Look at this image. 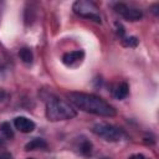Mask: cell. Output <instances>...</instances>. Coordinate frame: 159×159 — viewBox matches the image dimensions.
<instances>
[{"label":"cell","mask_w":159,"mask_h":159,"mask_svg":"<svg viewBox=\"0 0 159 159\" xmlns=\"http://www.w3.org/2000/svg\"><path fill=\"white\" fill-rule=\"evenodd\" d=\"M68 101L75 104L81 111L87 113H92L96 116L102 117H114L116 109L103 98L92 94V93H83V92H68L66 94Z\"/></svg>","instance_id":"6da1fadb"},{"label":"cell","mask_w":159,"mask_h":159,"mask_svg":"<svg viewBox=\"0 0 159 159\" xmlns=\"http://www.w3.org/2000/svg\"><path fill=\"white\" fill-rule=\"evenodd\" d=\"M77 116L76 109L66 101L52 97L46 103V117L51 122L66 120Z\"/></svg>","instance_id":"7a4b0ae2"},{"label":"cell","mask_w":159,"mask_h":159,"mask_svg":"<svg viewBox=\"0 0 159 159\" xmlns=\"http://www.w3.org/2000/svg\"><path fill=\"white\" fill-rule=\"evenodd\" d=\"M75 14L80 15L81 17L96 21V22H101V14H99V9L98 6L89 0H77L73 2L72 6Z\"/></svg>","instance_id":"3957f363"},{"label":"cell","mask_w":159,"mask_h":159,"mask_svg":"<svg viewBox=\"0 0 159 159\" xmlns=\"http://www.w3.org/2000/svg\"><path fill=\"white\" fill-rule=\"evenodd\" d=\"M92 132L96 135L103 138L107 142H118V140H120L122 138L125 137L124 132L120 128H118V127H116L113 124L103 123V122L94 124L92 127Z\"/></svg>","instance_id":"277c9868"},{"label":"cell","mask_w":159,"mask_h":159,"mask_svg":"<svg viewBox=\"0 0 159 159\" xmlns=\"http://www.w3.org/2000/svg\"><path fill=\"white\" fill-rule=\"evenodd\" d=\"M114 10L117 14H119L122 17H124L128 21H139L143 17V12L140 9L123 4V2H118L114 6Z\"/></svg>","instance_id":"5b68a950"},{"label":"cell","mask_w":159,"mask_h":159,"mask_svg":"<svg viewBox=\"0 0 159 159\" xmlns=\"http://www.w3.org/2000/svg\"><path fill=\"white\" fill-rule=\"evenodd\" d=\"M14 125L21 133H31L35 129V127H36L35 123L31 119H29L27 117H22V116L16 117L14 119Z\"/></svg>","instance_id":"8992f818"},{"label":"cell","mask_w":159,"mask_h":159,"mask_svg":"<svg viewBox=\"0 0 159 159\" xmlns=\"http://www.w3.org/2000/svg\"><path fill=\"white\" fill-rule=\"evenodd\" d=\"M84 56V52L82 50H76V51H70V52H66L63 56H62V62L66 65V66H73L75 63L77 62H81L82 58Z\"/></svg>","instance_id":"52a82bcc"},{"label":"cell","mask_w":159,"mask_h":159,"mask_svg":"<svg viewBox=\"0 0 159 159\" xmlns=\"http://www.w3.org/2000/svg\"><path fill=\"white\" fill-rule=\"evenodd\" d=\"M128 93H129V87H128V84H127L125 82H120V83L116 84V86L113 87V89H112V94H113L117 99H123V98H125V97L128 96Z\"/></svg>","instance_id":"ba28073f"},{"label":"cell","mask_w":159,"mask_h":159,"mask_svg":"<svg viewBox=\"0 0 159 159\" xmlns=\"http://www.w3.org/2000/svg\"><path fill=\"white\" fill-rule=\"evenodd\" d=\"M47 147V143L42 138H34L29 143H26L25 149L26 150H36V149H43Z\"/></svg>","instance_id":"9c48e42d"},{"label":"cell","mask_w":159,"mask_h":159,"mask_svg":"<svg viewBox=\"0 0 159 159\" xmlns=\"http://www.w3.org/2000/svg\"><path fill=\"white\" fill-rule=\"evenodd\" d=\"M78 149H80V153H81L82 155L88 157V155L92 154V143H91L89 140H87V139L83 138V139L81 140V143H80Z\"/></svg>","instance_id":"30bf717a"},{"label":"cell","mask_w":159,"mask_h":159,"mask_svg":"<svg viewBox=\"0 0 159 159\" xmlns=\"http://www.w3.org/2000/svg\"><path fill=\"white\" fill-rule=\"evenodd\" d=\"M19 56L20 58L22 60V62L25 63H31L32 60H34V55H32V51L27 47H22L20 51H19Z\"/></svg>","instance_id":"8fae6325"},{"label":"cell","mask_w":159,"mask_h":159,"mask_svg":"<svg viewBox=\"0 0 159 159\" xmlns=\"http://www.w3.org/2000/svg\"><path fill=\"white\" fill-rule=\"evenodd\" d=\"M0 130H1V133L5 135V138H7V139H10V138L14 137V130H12V128H11V125H10L9 122L1 123V124H0Z\"/></svg>","instance_id":"7c38bea8"},{"label":"cell","mask_w":159,"mask_h":159,"mask_svg":"<svg viewBox=\"0 0 159 159\" xmlns=\"http://www.w3.org/2000/svg\"><path fill=\"white\" fill-rule=\"evenodd\" d=\"M139 40L135 37V36H130V37H124L122 40V43L123 46H127V47H135L138 45Z\"/></svg>","instance_id":"4fadbf2b"},{"label":"cell","mask_w":159,"mask_h":159,"mask_svg":"<svg viewBox=\"0 0 159 159\" xmlns=\"http://www.w3.org/2000/svg\"><path fill=\"white\" fill-rule=\"evenodd\" d=\"M116 26H117V32H118L120 36H123V35H124V29H123V26H122L120 24H118V22L116 24Z\"/></svg>","instance_id":"5bb4252c"},{"label":"cell","mask_w":159,"mask_h":159,"mask_svg":"<svg viewBox=\"0 0 159 159\" xmlns=\"http://www.w3.org/2000/svg\"><path fill=\"white\" fill-rule=\"evenodd\" d=\"M0 159H12V155L10 153H2L0 155Z\"/></svg>","instance_id":"9a60e30c"},{"label":"cell","mask_w":159,"mask_h":159,"mask_svg":"<svg viewBox=\"0 0 159 159\" xmlns=\"http://www.w3.org/2000/svg\"><path fill=\"white\" fill-rule=\"evenodd\" d=\"M129 159H145V157L142 154H133L132 157H129Z\"/></svg>","instance_id":"2e32d148"},{"label":"cell","mask_w":159,"mask_h":159,"mask_svg":"<svg viewBox=\"0 0 159 159\" xmlns=\"http://www.w3.org/2000/svg\"><path fill=\"white\" fill-rule=\"evenodd\" d=\"M158 6H159L158 4H154V5H153V9H154V10H153V12H154L155 15H158V10H157V9H158Z\"/></svg>","instance_id":"e0dca14e"},{"label":"cell","mask_w":159,"mask_h":159,"mask_svg":"<svg viewBox=\"0 0 159 159\" xmlns=\"http://www.w3.org/2000/svg\"><path fill=\"white\" fill-rule=\"evenodd\" d=\"M29 159H34V158H29Z\"/></svg>","instance_id":"ac0fdd59"},{"label":"cell","mask_w":159,"mask_h":159,"mask_svg":"<svg viewBox=\"0 0 159 159\" xmlns=\"http://www.w3.org/2000/svg\"><path fill=\"white\" fill-rule=\"evenodd\" d=\"M104 159H108V158H104Z\"/></svg>","instance_id":"d6986e66"},{"label":"cell","mask_w":159,"mask_h":159,"mask_svg":"<svg viewBox=\"0 0 159 159\" xmlns=\"http://www.w3.org/2000/svg\"><path fill=\"white\" fill-rule=\"evenodd\" d=\"M145 159H148V158H145Z\"/></svg>","instance_id":"ffe728a7"}]
</instances>
